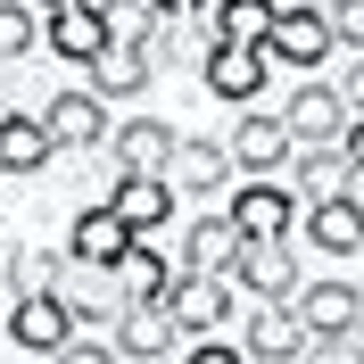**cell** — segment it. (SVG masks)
Returning <instances> with one entry per match:
<instances>
[{"instance_id":"cell-1","label":"cell","mask_w":364,"mask_h":364,"mask_svg":"<svg viewBox=\"0 0 364 364\" xmlns=\"http://www.w3.org/2000/svg\"><path fill=\"white\" fill-rule=\"evenodd\" d=\"M158 306H166V323H174V340H215V331L240 315V290H232L224 273H174Z\"/></svg>"},{"instance_id":"cell-2","label":"cell","mask_w":364,"mask_h":364,"mask_svg":"<svg viewBox=\"0 0 364 364\" xmlns=\"http://www.w3.org/2000/svg\"><path fill=\"white\" fill-rule=\"evenodd\" d=\"M224 282L249 298V306H265V298H290L298 282H306V265H298L290 240H240V257L224 265Z\"/></svg>"},{"instance_id":"cell-3","label":"cell","mask_w":364,"mask_h":364,"mask_svg":"<svg viewBox=\"0 0 364 364\" xmlns=\"http://www.w3.org/2000/svg\"><path fill=\"white\" fill-rule=\"evenodd\" d=\"M257 50H265V58H282V67H298V75H323L340 42H331L323 9L306 0V9H273V25H265V42H257Z\"/></svg>"},{"instance_id":"cell-4","label":"cell","mask_w":364,"mask_h":364,"mask_svg":"<svg viewBox=\"0 0 364 364\" xmlns=\"http://www.w3.org/2000/svg\"><path fill=\"white\" fill-rule=\"evenodd\" d=\"M290 315H298L306 340H348L356 315H364V290L348 282V273H331V282H298V290H290Z\"/></svg>"},{"instance_id":"cell-5","label":"cell","mask_w":364,"mask_h":364,"mask_svg":"<svg viewBox=\"0 0 364 364\" xmlns=\"http://www.w3.org/2000/svg\"><path fill=\"white\" fill-rule=\"evenodd\" d=\"M224 224L240 232V240H290V224H298V199H290V191H282L273 174H249V182H232Z\"/></svg>"},{"instance_id":"cell-6","label":"cell","mask_w":364,"mask_h":364,"mask_svg":"<svg viewBox=\"0 0 364 364\" xmlns=\"http://www.w3.org/2000/svg\"><path fill=\"white\" fill-rule=\"evenodd\" d=\"M348 124H356V116L340 108V91L323 83V75H306V83L290 91V108H282V133H290V149H331Z\"/></svg>"},{"instance_id":"cell-7","label":"cell","mask_w":364,"mask_h":364,"mask_svg":"<svg viewBox=\"0 0 364 364\" xmlns=\"http://www.w3.org/2000/svg\"><path fill=\"white\" fill-rule=\"evenodd\" d=\"M282 191H290L298 207H323V199H364V174L356 166L340 158V149H290V158H282Z\"/></svg>"},{"instance_id":"cell-8","label":"cell","mask_w":364,"mask_h":364,"mask_svg":"<svg viewBox=\"0 0 364 364\" xmlns=\"http://www.w3.org/2000/svg\"><path fill=\"white\" fill-rule=\"evenodd\" d=\"M0 323H9V340H17L25 348V356H58V348H67L75 340V315H67V298H58V290H33V298H9V315H0Z\"/></svg>"},{"instance_id":"cell-9","label":"cell","mask_w":364,"mask_h":364,"mask_svg":"<svg viewBox=\"0 0 364 364\" xmlns=\"http://www.w3.org/2000/svg\"><path fill=\"white\" fill-rule=\"evenodd\" d=\"M166 191H174V199H215V191H232L224 141H191V133H174V149H166Z\"/></svg>"},{"instance_id":"cell-10","label":"cell","mask_w":364,"mask_h":364,"mask_svg":"<svg viewBox=\"0 0 364 364\" xmlns=\"http://www.w3.org/2000/svg\"><path fill=\"white\" fill-rule=\"evenodd\" d=\"M199 58H207V91H215L224 108H257V100H265V75H273V58H265V50H240V42H207Z\"/></svg>"},{"instance_id":"cell-11","label":"cell","mask_w":364,"mask_h":364,"mask_svg":"<svg viewBox=\"0 0 364 364\" xmlns=\"http://www.w3.org/2000/svg\"><path fill=\"white\" fill-rule=\"evenodd\" d=\"M174 191H166V174H116V191H108V215L124 232H133V240H149V232H166L174 224Z\"/></svg>"},{"instance_id":"cell-12","label":"cell","mask_w":364,"mask_h":364,"mask_svg":"<svg viewBox=\"0 0 364 364\" xmlns=\"http://www.w3.org/2000/svg\"><path fill=\"white\" fill-rule=\"evenodd\" d=\"M100 149L116 158V174H166V149H174V124H166V116H116Z\"/></svg>"},{"instance_id":"cell-13","label":"cell","mask_w":364,"mask_h":364,"mask_svg":"<svg viewBox=\"0 0 364 364\" xmlns=\"http://www.w3.org/2000/svg\"><path fill=\"white\" fill-rule=\"evenodd\" d=\"M42 133H50V149H100V141H108V100H91L83 83H75V91H50Z\"/></svg>"},{"instance_id":"cell-14","label":"cell","mask_w":364,"mask_h":364,"mask_svg":"<svg viewBox=\"0 0 364 364\" xmlns=\"http://www.w3.org/2000/svg\"><path fill=\"white\" fill-rule=\"evenodd\" d=\"M108 331H116V356H124V364H166V356H174V323H166V306H158V298H141V306H116V323H108Z\"/></svg>"},{"instance_id":"cell-15","label":"cell","mask_w":364,"mask_h":364,"mask_svg":"<svg viewBox=\"0 0 364 364\" xmlns=\"http://www.w3.org/2000/svg\"><path fill=\"white\" fill-rule=\"evenodd\" d=\"M149 83H158V58H149L141 42H108L100 58H91V83H83V91L116 108V100H141Z\"/></svg>"},{"instance_id":"cell-16","label":"cell","mask_w":364,"mask_h":364,"mask_svg":"<svg viewBox=\"0 0 364 364\" xmlns=\"http://www.w3.org/2000/svg\"><path fill=\"white\" fill-rule=\"evenodd\" d=\"M290 232H306V249H323V257H356L364 249V199H323V207H298V224Z\"/></svg>"},{"instance_id":"cell-17","label":"cell","mask_w":364,"mask_h":364,"mask_svg":"<svg viewBox=\"0 0 364 364\" xmlns=\"http://www.w3.org/2000/svg\"><path fill=\"white\" fill-rule=\"evenodd\" d=\"M224 158H232V174H282V158H290V133H282V116L240 108V124H232V141H224Z\"/></svg>"},{"instance_id":"cell-18","label":"cell","mask_w":364,"mask_h":364,"mask_svg":"<svg viewBox=\"0 0 364 364\" xmlns=\"http://www.w3.org/2000/svg\"><path fill=\"white\" fill-rule=\"evenodd\" d=\"M58 298H67V315H75V331H108L116 323V282H108V265H75L67 257V273H58Z\"/></svg>"},{"instance_id":"cell-19","label":"cell","mask_w":364,"mask_h":364,"mask_svg":"<svg viewBox=\"0 0 364 364\" xmlns=\"http://www.w3.org/2000/svg\"><path fill=\"white\" fill-rule=\"evenodd\" d=\"M249 364H298L306 356V331H298L290 298H265V306H249V348H240Z\"/></svg>"},{"instance_id":"cell-20","label":"cell","mask_w":364,"mask_h":364,"mask_svg":"<svg viewBox=\"0 0 364 364\" xmlns=\"http://www.w3.org/2000/svg\"><path fill=\"white\" fill-rule=\"evenodd\" d=\"M58 249H67L75 265H116V257L133 249V232L116 224V215H108V199H100V207H83V215L67 224V240H58Z\"/></svg>"},{"instance_id":"cell-21","label":"cell","mask_w":364,"mask_h":364,"mask_svg":"<svg viewBox=\"0 0 364 364\" xmlns=\"http://www.w3.org/2000/svg\"><path fill=\"white\" fill-rule=\"evenodd\" d=\"M273 9H282V0H207V9H199V33H207V42L257 50V42H265V25H273Z\"/></svg>"},{"instance_id":"cell-22","label":"cell","mask_w":364,"mask_h":364,"mask_svg":"<svg viewBox=\"0 0 364 364\" xmlns=\"http://www.w3.org/2000/svg\"><path fill=\"white\" fill-rule=\"evenodd\" d=\"M58 158L42 133V116H0V182H25V174H42V166Z\"/></svg>"},{"instance_id":"cell-23","label":"cell","mask_w":364,"mask_h":364,"mask_svg":"<svg viewBox=\"0 0 364 364\" xmlns=\"http://www.w3.org/2000/svg\"><path fill=\"white\" fill-rule=\"evenodd\" d=\"M58 273H67V249H0V306L33 298V290H58Z\"/></svg>"},{"instance_id":"cell-24","label":"cell","mask_w":364,"mask_h":364,"mask_svg":"<svg viewBox=\"0 0 364 364\" xmlns=\"http://www.w3.org/2000/svg\"><path fill=\"white\" fill-rule=\"evenodd\" d=\"M108 282H116V298H124V306H141V298H166V282H174V257H166V249H141V240H133V249L108 265Z\"/></svg>"},{"instance_id":"cell-25","label":"cell","mask_w":364,"mask_h":364,"mask_svg":"<svg viewBox=\"0 0 364 364\" xmlns=\"http://www.w3.org/2000/svg\"><path fill=\"white\" fill-rule=\"evenodd\" d=\"M42 42H50V58L91 67V58L108 50V33H100V17H91V9H58V17H42Z\"/></svg>"},{"instance_id":"cell-26","label":"cell","mask_w":364,"mask_h":364,"mask_svg":"<svg viewBox=\"0 0 364 364\" xmlns=\"http://www.w3.org/2000/svg\"><path fill=\"white\" fill-rule=\"evenodd\" d=\"M232 257H240V232H232L224 215H199V224L182 232V265L174 273H224Z\"/></svg>"},{"instance_id":"cell-27","label":"cell","mask_w":364,"mask_h":364,"mask_svg":"<svg viewBox=\"0 0 364 364\" xmlns=\"http://www.w3.org/2000/svg\"><path fill=\"white\" fill-rule=\"evenodd\" d=\"M91 17H100V33L108 42H149V25H158V9L149 0H83Z\"/></svg>"},{"instance_id":"cell-28","label":"cell","mask_w":364,"mask_h":364,"mask_svg":"<svg viewBox=\"0 0 364 364\" xmlns=\"http://www.w3.org/2000/svg\"><path fill=\"white\" fill-rule=\"evenodd\" d=\"M42 50V17L25 0H0V58H33Z\"/></svg>"},{"instance_id":"cell-29","label":"cell","mask_w":364,"mask_h":364,"mask_svg":"<svg viewBox=\"0 0 364 364\" xmlns=\"http://www.w3.org/2000/svg\"><path fill=\"white\" fill-rule=\"evenodd\" d=\"M50 364H116V348H108V340H91V331H75V340L58 348Z\"/></svg>"},{"instance_id":"cell-30","label":"cell","mask_w":364,"mask_h":364,"mask_svg":"<svg viewBox=\"0 0 364 364\" xmlns=\"http://www.w3.org/2000/svg\"><path fill=\"white\" fill-rule=\"evenodd\" d=\"M182 364H249V356L224 348V340H191V348H182Z\"/></svg>"},{"instance_id":"cell-31","label":"cell","mask_w":364,"mask_h":364,"mask_svg":"<svg viewBox=\"0 0 364 364\" xmlns=\"http://www.w3.org/2000/svg\"><path fill=\"white\" fill-rule=\"evenodd\" d=\"M149 9H158V17H199L207 0H149Z\"/></svg>"},{"instance_id":"cell-32","label":"cell","mask_w":364,"mask_h":364,"mask_svg":"<svg viewBox=\"0 0 364 364\" xmlns=\"http://www.w3.org/2000/svg\"><path fill=\"white\" fill-rule=\"evenodd\" d=\"M33 17H58V9H83V0H25Z\"/></svg>"},{"instance_id":"cell-33","label":"cell","mask_w":364,"mask_h":364,"mask_svg":"<svg viewBox=\"0 0 364 364\" xmlns=\"http://www.w3.org/2000/svg\"><path fill=\"white\" fill-rule=\"evenodd\" d=\"M0 315H9V306H0Z\"/></svg>"},{"instance_id":"cell-34","label":"cell","mask_w":364,"mask_h":364,"mask_svg":"<svg viewBox=\"0 0 364 364\" xmlns=\"http://www.w3.org/2000/svg\"><path fill=\"white\" fill-rule=\"evenodd\" d=\"M0 249H9V240H0Z\"/></svg>"}]
</instances>
